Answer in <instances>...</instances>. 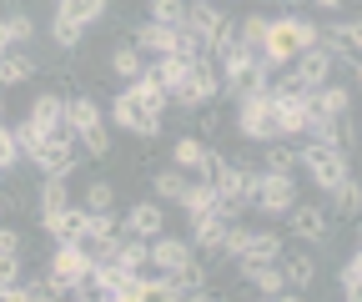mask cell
Wrapping results in <instances>:
<instances>
[{
	"mask_svg": "<svg viewBox=\"0 0 362 302\" xmlns=\"http://www.w3.org/2000/svg\"><path fill=\"white\" fill-rule=\"evenodd\" d=\"M216 132H221V111H216V106H202V116H197V137L211 141Z\"/></svg>",
	"mask_w": 362,
	"mask_h": 302,
	"instance_id": "obj_45",
	"label": "cell"
},
{
	"mask_svg": "<svg viewBox=\"0 0 362 302\" xmlns=\"http://www.w3.org/2000/svg\"><path fill=\"white\" fill-rule=\"evenodd\" d=\"M126 86H131V91L141 96V101H146L151 111H161V116H166V106H171V91H166V86H161V81H156L151 71H141V76H131Z\"/></svg>",
	"mask_w": 362,
	"mask_h": 302,
	"instance_id": "obj_29",
	"label": "cell"
},
{
	"mask_svg": "<svg viewBox=\"0 0 362 302\" xmlns=\"http://www.w3.org/2000/svg\"><path fill=\"white\" fill-rule=\"evenodd\" d=\"M277 267H282V277H287V287H312V277H317V262H312V257L307 252H287L282 247V257H277Z\"/></svg>",
	"mask_w": 362,
	"mask_h": 302,
	"instance_id": "obj_25",
	"label": "cell"
},
{
	"mask_svg": "<svg viewBox=\"0 0 362 302\" xmlns=\"http://www.w3.org/2000/svg\"><path fill=\"white\" fill-rule=\"evenodd\" d=\"M21 287H25V302H51V297H66V287L45 272V277H21Z\"/></svg>",
	"mask_w": 362,
	"mask_h": 302,
	"instance_id": "obj_38",
	"label": "cell"
},
{
	"mask_svg": "<svg viewBox=\"0 0 362 302\" xmlns=\"http://www.w3.org/2000/svg\"><path fill=\"white\" fill-rule=\"evenodd\" d=\"M187 171L181 166H161V171H151V192H156V202H181V192H187Z\"/></svg>",
	"mask_w": 362,
	"mask_h": 302,
	"instance_id": "obj_30",
	"label": "cell"
},
{
	"mask_svg": "<svg viewBox=\"0 0 362 302\" xmlns=\"http://www.w3.org/2000/svg\"><path fill=\"white\" fill-rule=\"evenodd\" d=\"M221 96V71H216V56H197L187 66V76H181V86L171 91V106L181 111H202Z\"/></svg>",
	"mask_w": 362,
	"mask_h": 302,
	"instance_id": "obj_4",
	"label": "cell"
},
{
	"mask_svg": "<svg viewBox=\"0 0 362 302\" xmlns=\"http://www.w3.org/2000/svg\"><path fill=\"white\" fill-rule=\"evenodd\" d=\"M25 277V262H21V252H0V287H11Z\"/></svg>",
	"mask_w": 362,
	"mask_h": 302,
	"instance_id": "obj_44",
	"label": "cell"
},
{
	"mask_svg": "<svg viewBox=\"0 0 362 302\" xmlns=\"http://www.w3.org/2000/svg\"><path fill=\"white\" fill-rule=\"evenodd\" d=\"M86 272H90V252H86L81 242H56V247H51V277H56L61 287L86 282Z\"/></svg>",
	"mask_w": 362,
	"mask_h": 302,
	"instance_id": "obj_11",
	"label": "cell"
},
{
	"mask_svg": "<svg viewBox=\"0 0 362 302\" xmlns=\"http://www.w3.org/2000/svg\"><path fill=\"white\" fill-rule=\"evenodd\" d=\"M6 211H11V197H6V192H0V217H6Z\"/></svg>",
	"mask_w": 362,
	"mask_h": 302,
	"instance_id": "obj_49",
	"label": "cell"
},
{
	"mask_svg": "<svg viewBox=\"0 0 362 302\" xmlns=\"http://www.w3.org/2000/svg\"><path fill=\"white\" fill-rule=\"evenodd\" d=\"M71 202V177H45L40 182V211H56Z\"/></svg>",
	"mask_w": 362,
	"mask_h": 302,
	"instance_id": "obj_36",
	"label": "cell"
},
{
	"mask_svg": "<svg viewBox=\"0 0 362 302\" xmlns=\"http://www.w3.org/2000/svg\"><path fill=\"white\" fill-rule=\"evenodd\" d=\"M81 207H86V211H106V207H116V187H111V182H90V187L81 192Z\"/></svg>",
	"mask_w": 362,
	"mask_h": 302,
	"instance_id": "obj_41",
	"label": "cell"
},
{
	"mask_svg": "<svg viewBox=\"0 0 362 302\" xmlns=\"http://www.w3.org/2000/svg\"><path fill=\"white\" fill-rule=\"evenodd\" d=\"M0 121H6V101H0Z\"/></svg>",
	"mask_w": 362,
	"mask_h": 302,
	"instance_id": "obj_50",
	"label": "cell"
},
{
	"mask_svg": "<svg viewBox=\"0 0 362 302\" xmlns=\"http://www.w3.org/2000/svg\"><path fill=\"white\" fill-rule=\"evenodd\" d=\"M297 202V182L287 177V171H262L252 177V207L262 211V217H287V207Z\"/></svg>",
	"mask_w": 362,
	"mask_h": 302,
	"instance_id": "obj_6",
	"label": "cell"
},
{
	"mask_svg": "<svg viewBox=\"0 0 362 302\" xmlns=\"http://www.w3.org/2000/svg\"><path fill=\"white\" fill-rule=\"evenodd\" d=\"M317 21H302V16H272L267 21V35H262V66L267 71H282V66H292V56L297 51H307V46H317Z\"/></svg>",
	"mask_w": 362,
	"mask_h": 302,
	"instance_id": "obj_1",
	"label": "cell"
},
{
	"mask_svg": "<svg viewBox=\"0 0 362 302\" xmlns=\"http://www.w3.org/2000/svg\"><path fill=\"white\" fill-rule=\"evenodd\" d=\"M40 227L51 232V242H81L86 207H81V202H66V207H56V211H40Z\"/></svg>",
	"mask_w": 362,
	"mask_h": 302,
	"instance_id": "obj_14",
	"label": "cell"
},
{
	"mask_svg": "<svg viewBox=\"0 0 362 302\" xmlns=\"http://www.w3.org/2000/svg\"><path fill=\"white\" fill-rule=\"evenodd\" d=\"M56 16H66V21H76V25H96V21H106L111 16V0H56Z\"/></svg>",
	"mask_w": 362,
	"mask_h": 302,
	"instance_id": "obj_23",
	"label": "cell"
},
{
	"mask_svg": "<svg viewBox=\"0 0 362 302\" xmlns=\"http://www.w3.org/2000/svg\"><path fill=\"white\" fill-rule=\"evenodd\" d=\"M51 40H56L61 51H76L81 40H86V25H76V21H66V16H56V21H51Z\"/></svg>",
	"mask_w": 362,
	"mask_h": 302,
	"instance_id": "obj_39",
	"label": "cell"
},
{
	"mask_svg": "<svg viewBox=\"0 0 362 302\" xmlns=\"http://www.w3.org/2000/svg\"><path fill=\"white\" fill-rule=\"evenodd\" d=\"M237 132H242L247 141H277V137H272L267 91H242V96H237Z\"/></svg>",
	"mask_w": 362,
	"mask_h": 302,
	"instance_id": "obj_8",
	"label": "cell"
},
{
	"mask_svg": "<svg viewBox=\"0 0 362 302\" xmlns=\"http://www.w3.org/2000/svg\"><path fill=\"white\" fill-rule=\"evenodd\" d=\"M151 247V267H161V272H171V267H181V262H192V257H197V247L187 242V237H151L146 242Z\"/></svg>",
	"mask_w": 362,
	"mask_h": 302,
	"instance_id": "obj_18",
	"label": "cell"
},
{
	"mask_svg": "<svg viewBox=\"0 0 362 302\" xmlns=\"http://www.w3.org/2000/svg\"><path fill=\"white\" fill-rule=\"evenodd\" d=\"M332 211H337L342 222H357V211H362V187H357V177H347V182L332 187Z\"/></svg>",
	"mask_w": 362,
	"mask_h": 302,
	"instance_id": "obj_31",
	"label": "cell"
},
{
	"mask_svg": "<svg viewBox=\"0 0 362 302\" xmlns=\"http://www.w3.org/2000/svg\"><path fill=\"white\" fill-rule=\"evenodd\" d=\"M262 297H277V302H292V297H302L297 287H287V277H282V267L277 262H267V267H252V272H242Z\"/></svg>",
	"mask_w": 362,
	"mask_h": 302,
	"instance_id": "obj_20",
	"label": "cell"
},
{
	"mask_svg": "<svg viewBox=\"0 0 362 302\" xmlns=\"http://www.w3.org/2000/svg\"><path fill=\"white\" fill-rule=\"evenodd\" d=\"M6 35H11V46H30V35H35V21H30V11H25V6L6 11Z\"/></svg>",
	"mask_w": 362,
	"mask_h": 302,
	"instance_id": "obj_34",
	"label": "cell"
},
{
	"mask_svg": "<svg viewBox=\"0 0 362 302\" xmlns=\"http://www.w3.org/2000/svg\"><path fill=\"white\" fill-rule=\"evenodd\" d=\"M312 6H317V11H342L347 0H312Z\"/></svg>",
	"mask_w": 362,
	"mask_h": 302,
	"instance_id": "obj_47",
	"label": "cell"
},
{
	"mask_svg": "<svg viewBox=\"0 0 362 302\" xmlns=\"http://www.w3.org/2000/svg\"><path fill=\"white\" fill-rule=\"evenodd\" d=\"M206 151H211V146H206L202 137L187 132V137H176V141H171V166H181V171H202Z\"/></svg>",
	"mask_w": 362,
	"mask_h": 302,
	"instance_id": "obj_27",
	"label": "cell"
},
{
	"mask_svg": "<svg viewBox=\"0 0 362 302\" xmlns=\"http://www.w3.org/2000/svg\"><path fill=\"white\" fill-rule=\"evenodd\" d=\"M287 76L302 86V91L322 86V81L332 76V51H322V46H307V51H297V56H292V66H287Z\"/></svg>",
	"mask_w": 362,
	"mask_h": 302,
	"instance_id": "obj_13",
	"label": "cell"
},
{
	"mask_svg": "<svg viewBox=\"0 0 362 302\" xmlns=\"http://www.w3.org/2000/svg\"><path fill=\"white\" fill-rule=\"evenodd\" d=\"M187 222H192V247L211 257V252L221 247V232H226V217H221V211L211 207V211H202V217H187Z\"/></svg>",
	"mask_w": 362,
	"mask_h": 302,
	"instance_id": "obj_21",
	"label": "cell"
},
{
	"mask_svg": "<svg viewBox=\"0 0 362 302\" xmlns=\"http://www.w3.org/2000/svg\"><path fill=\"white\" fill-rule=\"evenodd\" d=\"M151 21H161V25H187V11H192V0H151Z\"/></svg>",
	"mask_w": 362,
	"mask_h": 302,
	"instance_id": "obj_37",
	"label": "cell"
},
{
	"mask_svg": "<svg viewBox=\"0 0 362 302\" xmlns=\"http://www.w3.org/2000/svg\"><path fill=\"white\" fill-rule=\"evenodd\" d=\"M111 121L121 126V132H131L136 141H156V137H161V111H151L141 96L131 91V86L111 101Z\"/></svg>",
	"mask_w": 362,
	"mask_h": 302,
	"instance_id": "obj_5",
	"label": "cell"
},
{
	"mask_svg": "<svg viewBox=\"0 0 362 302\" xmlns=\"http://www.w3.org/2000/svg\"><path fill=\"white\" fill-rule=\"evenodd\" d=\"M337 282H342V297H347V302L362 297V252H352L347 262L337 267Z\"/></svg>",
	"mask_w": 362,
	"mask_h": 302,
	"instance_id": "obj_35",
	"label": "cell"
},
{
	"mask_svg": "<svg viewBox=\"0 0 362 302\" xmlns=\"http://www.w3.org/2000/svg\"><path fill=\"white\" fill-rule=\"evenodd\" d=\"M111 71H116L121 81H131V76H141V71H146V56L136 51L131 40H121V46L111 51Z\"/></svg>",
	"mask_w": 362,
	"mask_h": 302,
	"instance_id": "obj_33",
	"label": "cell"
},
{
	"mask_svg": "<svg viewBox=\"0 0 362 302\" xmlns=\"http://www.w3.org/2000/svg\"><path fill=\"white\" fill-rule=\"evenodd\" d=\"M30 76H35V61L25 56V46L0 51V86H25Z\"/></svg>",
	"mask_w": 362,
	"mask_h": 302,
	"instance_id": "obj_26",
	"label": "cell"
},
{
	"mask_svg": "<svg viewBox=\"0 0 362 302\" xmlns=\"http://www.w3.org/2000/svg\"><path fill=\"white\" fill-rule=\"evenodd\" d=\"M121 232V217H116V211L106 207V211H86V227H81V247L90 252V257H96V247L101 242H111Z\"/></svg>",
	"mask_w": 362,
	"mask_h": 302,
	"instance_id": "obj_19",
	"label": "cell"
},
{
	"mask_svg": "<svg viewBox=\"0 0 362 302\" xmlns=\"http://www.w3.org/2000/svg\"><path fill=\"white\" fill-rule=\"evenodd\" d=\"M267 146V156H262V171H297V146L287 141V137H277V141H262Z\"/></svg>",
	"mask_w": 362,
	"mask_h": 302,
	"instance_id": "obj_32",
	"label": "cell"
},
{
	"mask_svg": "<svg viewBox=\"0 0 362 302\" xmlns=\"http://www.w3.org/2000/svg\"><path fill=\"white\" fill-rule=\"evenodd\" d=\"M297 166L312 177V187H317V192H332L337 182H347V177H352L347 151H342L337 141H312V137L297 146Z\"/></svg>",
	"mask_w": 362,
	"mask_h": 302,
	"instance_id": "obj_3",
	"label": "cell"
},
{
	"mask_svg": "<svg viewBox=\"0 0 362 302\" xmlns=\"http://www.w3.org/2000/svg\"><path fill=\"white\" fill-rule=\"evenodd\" d=\"M131 46L141 51V56H151V61H156V56H171V46H176V25H161V21L146 16L141 25L131 30Z\"/></svg>",
	"mask_w": 362,
	"mask_h": 302,
	"instance_id": "obj_15",
	"label": "cell"
},
{
	"mask_svg": "<svg viewBox=\"0 0 362 302\" xmlns=\"http://www.w3.org/2000/svg\"><path fill=\"white\" fill-rule=\"evenodd\" d=\"M187 217H202V211H211L216 207V187L206 182V177H197V182H187V192H181V202H176Z\"/></svg>",
	"mask_w": 362,
	"mask_h": 302,
	"instance_id": "obj_28",
	"label": "cell"
},
{
	"mask_svg": "<svg viewBox=\"0 0 362 302\" xmlns=\"http://www.w3.org/2000/svg\"><path fill=\"white\" fill-rule=\"evenodd\" d=\"M21 242H25V237H21L16 227H0V252H21Z\"/></svg>",
	"mask_w": 362,
	"mask_h": 302,
	"instance_id": "obj_46",
	"label": "cell"
},
{
	"mask_svg": "<svg viewBox=\"0 0 362 302\" xmlns=\"http://www.w3.org/2000/svg\"><path fill=\"white\" fill-rule=\"evenodd\" d=\"M262 35H267V16H247V21H237V40H242V46L262 51Z\"/></svg>",
	"mask_w": 362,
	"mask_h": 302,
	"instance_id": "obj_43",
	"label": "cell"
},
{
	"mask_svg": "<svg viewBox=\"0 0 362 302\" xmlns=\"http://www.w3.org/2000/svg\"><path fill=\"white\" fill-rule=\"evenodd\" d=\"M307 111H317V116H347L352 111V91H347V86L322 81V86H312V91H307Z\"/></svg>",
	"mask_w": 362,
	"mask_h": 302,
	"instance_id": "obj_17",
	"label": "cell"
},
{
	"mask_svg": "<svg viewBox=\"0 0 362 302\" xmlns=\"http://www.w3.org/2000/svg\"><path fill=\"white\" fill-rule=\"evenodd\" d=\"M282 247H287V237H282V232H272V227L247 232V247L237 252V267H242V272L267 267V262H277V257H282Z\"/></svg>",
	"mask_w": 362,
	"mask_h": 302,
	"instance_id": "obj_12",
	"label": "cell"
},
{
	"mask_svg": "<svg viewBox=\"0 0 362 302\" xmlns=\"http://www.w3.org/2000/svg\"><path fill=\"white\" fill-rule=\"evenodd\" d=\"M45 177H76L81 171V156H76V137H40L30 151H25Z\"/></svg>",
	"mask_w": 362,
	"mask_h": 302,
	"instance_id": "obj_7",
	"label": "cell"
},
{
	"mask_svg": "<svg viewBox=\"0 0 362 302\" xmlns=\"http://www.w3.org/2000/svg\"><path fill=\"white\" fill-rule=\"evenodd\" d=\"M0 51H11V35H6V21H0Z\"/></svg>",
	"mask_w": 362,
	"mask_h": 302,
	"instance_id": "obj_48",
	"label": "cell"
},
{
	"mask_svg": "<svg viewBox=\"0 0 362 302\" xmlns=\"http://www.w3.org/2000/svg\"><path fill=\"white\" fill-rule=\"evenodd\" d=\"M111 262L116 267H126V272H146V262H151V247H146V237H121L116 232V247H111Z\"/></svg>",
	"mask_w": 362,
	"mask_h": 302,
	"instance_id": "obj_22",
	"label": "cell"
},
{
	"mask_svg": "<svg viewBox=\"0 0 362 302\" xmlns=\"http://www.w3.org/2000/svg\"><path fill=\"white\" fill-rule=\"evenodd\" d=\"M126 232H131V237H146V242L161 237V232H166V202H156V197H151V202H136V207L126 211Z\"/></svg>",
	"mask_w": 362,
	"mask_h": 302,
	"instance_id": "obj_16",
	"label": "cell"
},
{
	"mask_svg": "<svg viewBox=\"0 0 362 302\" xmlns=\"http://www.w3.org/2000/svg\"><path fill=\"white\" fill-rule=\"evenodd\" d=\"M287 232L297 237V242H327V232H332V222H327V207H317V202H292L287 207Z\"/></svg>",
	"mask_w": 362,
	"mask_h": 302,
	"instance_id": "obj_9",
	"label": "cell"
},
{
	"mask_svg": "<svg viewBox=\"0 0 362 302\" xmlns=\"http://www.w3.org/2000/svg\"><path fill=\"white\" fill-rule=\"evenodd\" d=\"M221 66V91L226 96H242V91H267V81H272V71L262 66V56L252 51V46H242V40H232L221 56H216Z\"/></svg>",
	"mask_w": 362,
	"mask_h": 302,
	"instance_id": "obj_2",
	"label": "cell"
},
{
	"mask_svg": "<svg viewBox=\"0 0 362 302\" xmlns=\"http://www.w3.org/2000/svg\"><path fill=\"white\" fill-rule=\"evenodd\" d=\"M16 166H21V141H16V126L0 121V177H6V171H16Z\"/></svg>",
	"mask_w": 362,
	"mask_h": 302,
	"instance_id": "obj_40",
	"label": "cell"
},
{
	"mask_svg": "<svg viewBox=\"0 0 362 302\" xmlns=\"http://www.w3.org/2000/svg\"><path fill=\"white\" fill-rule=\"evenodd\" d=\"M76 141L86 146V156H96V161H106V156H111V132H106V126H90V132H81Z\"/></svg>",
	"mask_w": 362,
	"mask_h": 302,
	"instance_id": "obj_42",
	"label": "cell"
},
{
	"mask_svg": "<svg viewBox=\"0 0 362 302\" xmlns=\"http://www.w3.org/2000/svg\"><path fill=\"white\" fill-rule=\"evenodd\" d=\"M66 126L81 137V132H90V126H106V116H101V106H96V96H71L66 101Z\"/></svg>",
	"mask_w": 362,
	"mask_h": 302,
	"instance_id": "obj_24",
	"label": "cell"
},
{
	"mask_svg": "<svg viewBox=\"0 0 362 302\" xmlns=\"http://www.w3.org/2000/svg\"><path fill=\"white\" fill-rule=\"evenodd\" d=\"M40 137H76L71 126H66V96H56V91H40L35 101H30V116H25Z\"/></svg>",
	"mask_w": 362,
	"mask_h": 302,
	"instance_id": "obj_10",
	"label": "cell"
}]
</instances>
